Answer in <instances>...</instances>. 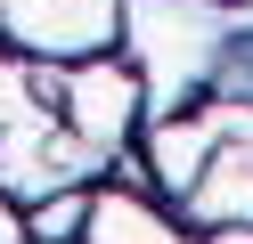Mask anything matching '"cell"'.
I'll return each instance as SVG.
<instances>
[{
    "label": "cell",
    "instance_id": "3",
    "mask_svg": "<svg viewBox=\"0 0 253 244\" xmlns=\"http://www.w3.org/2000/svg\"><path fill=\"white\" fill-rule=\"evenodd\" d=\"M0 41L49 65L98 57L123 41V0H0Z\"/></svg>",
    "mask_w": 253,
    "mask_h": 244
},
{
    "label": "cell",
    "instance_id": "1",
    "mask_svg": "<svg viewBox=\"0 0 253 244\" xmlns=\"http://www.w3.org/2000/svg\"><path fill=\"white\" fill-rule=\"evenodd\" d=\"M220 33H229V0H123V41L115 49L139 65L147 122L196 106V98L212 90Z\"/></svg>",
    "mask_w": 253,
    "mask_h": 244
},
{
    "label": "cell",
    "instance_id": "8",
    "mask_svg": "<svg viewBox=\"0 0 253 244\" xmlns=\"http://www.w3.org/2000/svg\"><path fill=\"white\" fill-rule=\"evenodd\" d=\"M229 8H245V0H229Z\"/></svg>",
    "mask_w": 253,
    "mask_h": 244
},
{
    "label": "cell",
    "instance_id": "5",
    "mask_svg": "<svg viewBox=\"0 0 253 244\" xmlns=\"http://www.w3.org/2000/svg\"><path fill=\"white\" fill-rule=\"evenodd\" d=\"M74 244H204V236H196L155 187H139V179H98L90 220H82Z\"/></svg>",
    "mask_w": 253,
    "mask_h": 244
},
{
    "label": "cell",
    "instance_id": "6",
    "mask_svg": "<svg viewBox=\"0 0 253 244\" xmlns=\"http://www.w3.org/2000/svg\"><path fill=\"white\" fill-rule=\"evenodd\" d=\"M90 195H98V179L49 187V195H33V204H17V211H25V236H33V244H74L82 220H90Z\"/></svg>",
    "mask_w": 253,
    "mask_h": 244
},
{
    "label": "cell",
    "instance_id": "7",
    "mask_svg": "<svg viewBox=\"0 0 253 244\" xmlns=\"http://www.w3.org/2000/svg\"><path fill=\"white\" fill-rule=\"evenodd\" d=\"M0 244H33V236H25V211H17V195H8V187H0Z\"/></svg>",
    "mask_w": 253,
    "mask_h": 244
},
{
    "label": "cell",
    "instance_id": "4",
    "mask_svg": "<svg viewBox=\"0 0 253 244\" xmlns=\"http://www.w3.org/2000/svg\"><path fill=\"white\" fill-rule=\"evenodd\" d=\"M171 211H180L196 236H212V228H253V139L220 130L212 155L196 163V179L171 195Z\"/></svg>",
    "mask_w": 253,
    "mask_h": 244
},
{
    "label": "cell",
    "instance_id": "2",
    "mask_svg": "<svg viewBox=\"0 0 253 244\" xmlns=\"http://www.w3.org/2000/svg\"><path fill=\"white\" fill-rule=\"evenodd\" d=\"M57 114H66V130L115 179H139L131 139H139V122H147V90H139V65L123 57V49H98V57L57 65ZM139 187H147V179H139Z\"/></svg>",
    "mask_w": 253,
    "mask_h": 244
}]
</instances>
